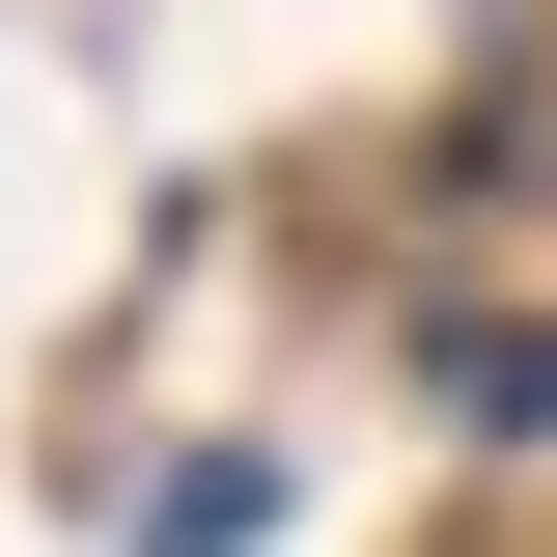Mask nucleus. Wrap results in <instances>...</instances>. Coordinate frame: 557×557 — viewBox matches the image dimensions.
Here are the masks:
<instances>
[]
</instances>
